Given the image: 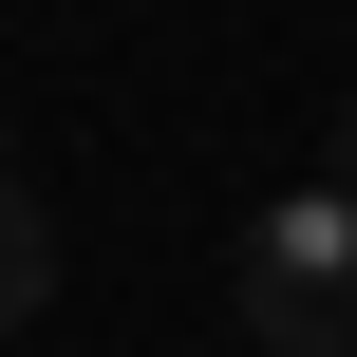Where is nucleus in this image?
Instances as JSON below:
<instances>
[{"label": "nucleus", "instance_id": "f257e3e1", "mask_svg": "<svg viewBox=\"0 0 357 357\" xmlns=\"http://www.w3.org/2000/svg\"><path fill=\"white\" fill-rule=\"evenodd\" d=\"M226 320L264 357H357V188H282V207H245V245H226Z\"/></svg>", "mask_w": 357, "mask_h": 357}, {"label": "nucleus", "instance_id": "f03ea898", "mask_svg": "<svg viewBox=\"0 0 357 357\" xmlns=\"http://www.w3.org/2000/svg\"><path fill=\"white\" fill-rule=\"evenodd\" d=\"M38 301H56V207H38V188H0V339H19Z\"/></svg>", "mask_w": 357, "mask_h": 357}, {"label": "nucleus", "instance_id": "7ed1b4c3", "mask_svg": "<svg viewBox=\"0 0 357 357\" xmlns=\"http://www.w3.org/2000/svg\"><path fill=\"white\" fill-rule=\"evenodd\" d=\"M320 169H339V188H357V94H339V151H320Z\"/></svg>", "mask_w": 357, "mask_h": 357}]
</instances>
